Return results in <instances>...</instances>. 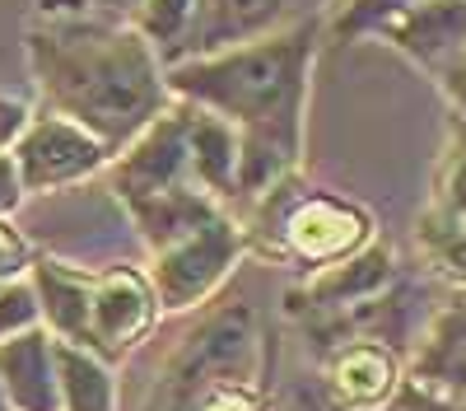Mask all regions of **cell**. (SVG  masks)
<instances>
[{
	"label": "cell",
	"mask_w": 466,
	"mask_h": 411,
	"mask_svg": "<svg viewBox=\"0 0 466 411\" xmlns=\"http://www.w3.org/2000/svg\"><path fill=\"white\" fill-rule=\"evenodd\" d=\"M322 24V15H308L276 33L248 37V43L164 66L173 98L201 103L228 118L238 131V201L233 211L270 192L280 178L299 173L308 85H313Z\"/></svg>",
	"instance_id": "6da1fadb"
},
{
	"label": "cell",
	"mask_w": 466,
	"mask_h": 411,
	"mask_svg": "<svg viewBox=\"0 0 466 411\" xmlns=\"http://www.w3.org/2000/svg\"><path fill=\"white\" fill-rule=\"evenodd\" d=\"M24 47L47 108L94 131L112 155L173 103L164 61L131 19H37Z\"/></svg>",
	"instance_id": "7a4b0ae2"
},
{
	"label": "cell",
	"mask_w": 466,
	"mask_h": 411,
	"mask_svg": "<svg viewBox=\"0 0 466 411\" xmlns=\"http://www.w3.org/2000/svg\"><path fill=\"white\" fill-rule=\"evenodd\" d=\"M261 323L248 304L210 313L168 360L145 411H266Z\"/></svg>",
	"instance_id": "3957f363"
},
{
	"label": "cell",
	"mask_w": 466,
	"mask_h": 411,
	"mask_svg": "<svg viewBox=\"0 0 466 411\" xmlns=\"http://www.w3.org/2000/svg\"><path fill=\"white\" fill-rule=\"evenodd\" d=\"M238 224L248 252L289 262L303 272H322L378 239V224L360 201L322 192V187H303L299 173L280 178L270 192L248 201V215H238Z\"/></svg>",
	"instance_id": "277c9868"
},
{
	"label": "cell",
	"mask_w": 466,
	"mask_h": 411,
	"mask_svg": "<svg viewBox=\"0 0 466 411\" xmlns=\"http://www.w3.org/2000/svg\"><path fill=\"white\" fill-rule=\"evenodd\" d=\"M243 252H248V239L233 211H219L206 224H197V230H187L182 239L154 248L145 276L154 285V299H159V313H187V309L206 304L233 276Z\"/></svg>",
	"instance_id": "5b68a950"
},
{
	"label": "cell",
	"mask_w": 466,
	"mask_h": 411,
	"mask_svg": "<svg viewBox=\"0 0 466 411\" xmlns=\"http://www.w3.org/2000/svg\"><path fill=\"white\" fill-rule=\"evenodd\" d=\"M10 159L19 169L24 192L43 197V192H61V187H75V182L103 173L112 149L80 122H70L47 108L37 118H28L24 131L10 140Z\"/></svg>",
	"instance_id": "8992f818"
},
{
	"label": "cell",
	"mask_w": 466,
	"mask_h": 411,
	"mask_svg": "<svg viewBox=\"0 0 466 411\" xmlns=\"http://www.w3.org/2000/svg\"><path fill=\"white\" fill-rule=\"evenodd\" d=\"M159 299L140 267H103L89 272V332L85 351L103 355L107 365L127 360L159 323Z\"/></svg>",
	"instance_id": "52a82bcc"
},
{
	"label": "cell",
	"mask_w": 466,
	"mask_h": 411,
	"mask_svg": "<svg viewBox=\"0 0 466 411\" xmlns=\"http://www.w3.org/2000/svg\"><path fill=\"white\" fill-rule=\"evenodd\" d=\"M103 173H107V187H112L116 201H136V197L168 192V187H187V182L197 187L177 103H168L140 136H131L122 149H116Z\"/></svg>",
	"instance_id": "ba28073f"
},
{
	"label": "cell",
	"mask_w": 466,
	"mask_h": 411,
	"mask_svg": "<svg viewBox=\"0 0 466 411\" xmlns=\"http://www.w3.org/2000/svg\"><path fill=\"white\" fill-rule=\"evenodd\" d=\"M406 379V360L382 336H340L322 346V393L331 411H382Z\"/></svg>",
	"instance_id": "9c48e42d"
},
{
	"label": "cell",
	"mask_w": 466,
	"mask_h": 411,
	"mask_svg": "<svg viewBox=\"0 0 466 411\" xmlns=\"http://www.w3.org/2000/svg\"><path fill=\"white\" fill-rule=\"evenodd\" d=\"M392 285H397V252L382 239H373L360 252L331 262V267L308 272V281L289 294V309L303 323H322V318H336L345 309L369 304V299L387 294Z\"/></svg>",
	"instance_id": "30bf717a"
},
{
	"label": "cell",
	"mask_w": 466,
	"mask_h": 411,
	"mask_svg": "<svg viewBox=\"0 0 466 411\" xmlns=\"http://www.w3.org/2000/svg\"><path fill=\"white\" fill-rule=\"evenodd\" d=\"M369 37H382L410 66L434 75L466 47V0H406L387 19H378Z\"/></svg>",
	"instance_id": "8fae6325"
},
{
	"label": "cell",
	"mask_w": 466,
	"mask_h": 411,
	"mask_svg": "<svg viewBox=\"0 0 466 411\" xmlns=\"http://www.w3.org/2000/svg\"><path fill=\"white\" fill-rule=\"evenodd\" d=\"M406 379L466 406V290H457L424 327L415 355L406 360Z\"/></svg>",
	"instance_id": "7c38bea8"
},
{
	"label": "cell",
	"mask_w": 466,
	"mask_h": 411,
	"mask_svg": "<svg viewBox=\"0 0 466 411\" xmlns=\"http://www.w3.org/2000/svg\"><path fill=\"white\" fill-rule=\"evenodd\" d=\"M173 103L182 112L191 178H197L201 192H210L219 206L233 211V201H238V131H233L228 118H219V112L201 103H187V98H173Z\"/></svg>",
	"instance_id": "4fadbf2b"
},
{
	"label": "cell",
	"mask_w": 466,
	"mask_h": 411,
	"mask_svg": "<svg viewBox=\"0 0 466 411\" xmlns=\"http://www.w3.org/2000/svg\"><path fill=\"white\" fill-rule=\"evenodd\" d=\"M322 5L327 0H206L197 37H191V57L248 43V37H261V33H276L294 19L322 15Z\"/></svg>",
	"instance_id": "5bb4252c"
},
{
	"label": "cell",
	"mask_w": 466,
	"mask_h": 411,
	"mask_svg": "<svg viewBox=\"0 0 466 411\" xmlns=\"http://www.w3.org/2000/svg\"><path fill=\"white\" fill-rule=\"evenodd\" d=\"M0 388L15 411H61L56 402V336L33 323L0 336Z\"/></svg>",
	"instance_id": "9a60e30c"
},
{
	"label": "cell",
	"mask_w": 466,
	"mask_h": 411,
	"mask_svg": "<svg viewBox=\"0 0 466 411\" xmlns=\"http://www.w3.org/2000/svg\"><path fill=\"white\" fill-rule=\"evenodd\" d=\"M122 211L131 215L140 243L154 252V248L182 239L187 230H197V224H206L210 215H219L228 206H219L210 192H201V187L187 182V187H168V192H149V197L122 201Z\"/></svg>",
	"instance_id": "2e32d148"
},
{
	"label": "cell",
	"mask_w": 466,
	"mask_h": 411,
	"mask_svg": "<svg viewBox=\"0 0 466 411\" xmlns=\"http://www.w3.org/2000/svg\"><path fill=\"white\" fill-rule=\"evenodd\" d=\"M56 402L61 411H116L112 365L75 342H56Z\"/></svg>",
	"instance_id": "e0dca14e"
},
{
	"label": "cell",
	"mask_w": 466,
	"mask_h": 411,
	"mask_svg": "<svg viewBox=\"0 0 466 411\" xmlns=\"http://www.w3.org/2000/svg\"><path fill=\"white\" fill-rule=\"evenodd\" d=\"M201 5L206 0H140L131 24L145 33V43L159 52L164 66L191 57V37L201 24Z\"/></svg>",
	"instance_id": "ac0fdd59"
},
{
	"label": "cell",
	"mask_w": 466,
	"mask_h": 411,
	"mask_svg": "<svg viewBox=\"0 0 466 411\" xmlns=\"http://www.w3.org/2000/svg\"><path fill=\"white\" fill-rule=\"evenodd\" d=\"M415 248H420V262L439 281H448L452 290H466V224L443 220L439 211L424 206L415 220Z\"/></svg>",
	"instance_id": "d6986e66"
},
{
	"label": "cell",
	"mask_w": 466,
	"mask_h": 411,
	"mask_svg": "<svg viewBox=\"0 0 466 411\" xmlns=\"http://www.w3.org/2000/svg\"><path fill=\"white\" fill-rule=\"evenodd\" d=\"M430 211L466 224V131L452 136V145L443 149L439 173H434V192H430Z\"/></svg>",
	"instance_id": "ffe728a7"
},
{
	"label": "cell",
	"mask_w": 466,
	"mask_h": 411,
	"mask_svg": "<svg viewBox=\"0 0 466 411\" xmlns=\"http://www.w3.org/2000/svg\"><path fill=\"white\" fill-rule=\"evenodd\" d=\"M397 5H406V0H340V10L331 19V33L340 37V43H355V37H369L378 28V19H387Z\"/></svg>",
	"instance_id": "44dd1931"
},
{
	"label": "cell",
	"mask_w": 466,
	"mask_h": 411,
	"mask_svg": "<svg viewBox=\"0 0 466 411\" xmlns=\"http://www.w3.org/2000/svg\"><path fill=\"white\" fill-rule=\"evenodd\" d=\"M33 323H43V318H37V294H33L28 276L0 281V336L24 332V327H33Z\"/></svg>",
	"instance_id": "7402d4cb"
},
{
	"label": "cell",
	"mask_w": 466,
	"mask_h": 411,
	"mask_svg": "<svg viewBox=\"0 0 466 411\" xmlns=\"http://www.w3.org/2000/svg\"><path fill=\"white\" fill-rule=\"evenodd\" d=\"M140 0H33L37 19H70V15H89V19H131Z\"/></svg>",
	"instance_id": "603a6c76"
},
{
	"label": "cell",
	"mask_w": 466,
	"mask_h": 411,
	"mask_svg": "<svg viewBox=\"0 0 466 411\" xmlns=\"http://www.w3.org/2000/svg\"><path fill=\"white\" fill-rule=\"evenodd\" d=\"M33 267V243L10 224V215H0V281H19Z\"/></svg>",
	"instance_id": "cb8c5ba5"
},
{
	"label": "cell",
	"mask_w": 466,
	"mask_h": 411,
	"mask_svg": "<svg viewBox=\"0 0 466 411\" xmlns=\"http://www.w3.org/2000/svg\"><path fill=\"white\" fill-rule=\"evenodd\" d=\"M382 411H466L461 402H448L430 388H420L415 379H401V388L392 393V402H387Z\"/></svg>",
	"instance_id": "d4e9b609"
},
{
	"label": "cell",
	"mask_w": 466,
	"mask_h": 411,
	"mask_svg": "<svg viewBox=\"0 0 466 411\" xmlns=\"http://www.w3.org/2000/svg\"><path fill=\"white\" fill-rule=\"evenodd\" d=\"M430 80L448 94V103L457 108V118L466 122V61H461V57H452L448 66H439V70L430 75Z\"/></svg>",
	"instance_id": "484cf974"
},
{
	"label": "cell",
	"mask_w": 466,
	"mask_h": 411,
	"mask_svg": "<svg viewBox=\"0 0 466 411\" xmlns=\"http://www.w3.org/2000/svg\"><path fill=\"white\" fill-rule=\"evenodd\" d=\"M24 182H19V169L10 159V149H0V215H15L24 206Z\"/></svg>",
	"instance_id": "4316f807"
},
{
	"label": "cell",
	"mask_w": 466,
	"mask_h": 411,
	"mask_svg": "<svg viewBox=\"0 0 466 411\" xmlns=\"http://www.w3.org/2000/svg\"><path fill=\"white\" fill-rule=\"evenodd\" d=\"M33 118V112L24 108V103H15V98H0V149H10V140L24 131V122Z\"/></svg>",
	"instance_id": "83f0119b"
},
{
	"label": "cell",
	"mask_w": 466,
	"mask_h": 411,
	"mask_svg": "<svg viewBox=\"0 0 466 411\" xmlns=\"http://www.w3.org/2000/svg\"><path fill=\"white\" fill-rule=\"evenodd\" d=\"M0 411H15V406H10V397H5V388H0Z\"/></svg>",
	"instance_id": "f1b7e54d"
},
{
	"label": "cell",
	"mask_w": 466,
	"mask_h": 411,
	"mask_svg": "<svg viewBox=\"0 0 466 411\" xmlns=\"http://www.w3.org/2000/svg\"><path fill=\"white\" fill-rule=\"evenodd\" d=\"M461 61H466V47H461Z\"/></svg>",
	"instance_id": "f546056e"
}]
</instances>
